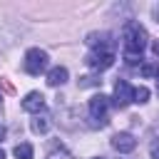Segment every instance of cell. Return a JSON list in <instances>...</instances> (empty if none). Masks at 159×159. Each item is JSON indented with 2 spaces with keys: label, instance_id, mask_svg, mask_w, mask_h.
<instances>
[{
  "label": "cell",
  "instance_id": "cell-7",
  "mask_svg": "<svg viewBox=\"0 0 159 159\" xmlns=\"http://www.w3.org/2000/svg\"><path fill=\"white\" fill-rule=\"evenodd\" d=\"M114 104L117 107H127L129 102H132V87H129V82H124V80H119L117 84H114Z\"/></svg>",
  "mask_w": 159,
  "mask_h": 159
},
{
  "label": "cell",
  "instance_id": "cell-19",
  "mask_svg": "<svg viewBox=\"0 0 159 159\" xmlns=\"http://www.w3.org/2000/svg\"><path fill=\"white\" fill-rule=\"evenodd\" d=\"M0 159H5V152H2V149H0Z\"/></svg>",
  "mask_w": 159,
  "mask_h": 159
},
{
  "label": "cell",
  "instance_id": "cell-18",
  "mask_svg": "<svg viewBox=\"0 0 159 159\" xmlns=\"http://www.w3.org/2000/svg\"><path fill=\"white\" fill-rule=\"evenodd\" d=\"M2 139H5V127L0 124V142H2Z\"/></svg>",
  "mask_w": 159,
  "mask_h": 159
},
{
  "label": "cell",
  "instance_id": "cell-3",
  "mask_svg": "<svg viewBox=\"0 0 159 159\" xmlns=\"http://www.w3.org/2000/svg\"><path fill=\"white\" fill-rule=\"evenodd\" d=\"M84 62H87L89 70L102 72V70H107V67L114 65V52H109V50H92V52L84 57Z\"/></svg>",
  "mask_w": 159,
  "mask_h": 159
},
{
  "label": "cell",
  "instance_id": "cell-4",
  "mask_svg": "<svg viewBox=\"0 0 159 159\" xmlns=\"http://www.w3.org/2000/svg\"><path fill=\"white\" fill-rule=\"evenodd\" d=\"M107 109H109V97L107 94H94L89 99V117L99 119V124L107 122Z\"/></svg>",
  "mask_w": 159,
  "mask_h": 159
},
{
  "label": "cell",
  "instance_id": "cell-15",
  "mask_svg": "<svg viewBox=\"0 0 159 159\" xmlns=\"http://www.w3.org/2000/svg\"><path fill=\"white\" fill-rule=\"evenodd\" d=\"M152 15H154V20H157V22H159V2H157V5H154V7H152Z\"/></svg>",
  "mask_w": 159,
  "mask_h": 159
},
{
  "label": "cell",
  "instance_id": "cell-12",
  "mask_svg": "<svg viewBox=\"0 0 159 159\" xmlns=\"http://www.w3.org/2000/svg\"><path fill=\"white\" fill-rule=\"evenodd\" d=\"M132 102H137V104L149 102V89L147 87H132Z\"/></svg>",
  "mask_w": 159,
  "mask_h": 159
},
{
  "label": "cell",
  "instance_id": "cell-10",
  "mask_svg": "<svg viewBox=\"0 0 159 159\" xmlns=\"http://www.w3.org/2000/svg\"><path fill=\"white\" fill-rule=\"evenodd\" d=\"M30 129H32L35 134H45V132L50 129V117H47V114H35V119L30 122Z\"/></svg>",
  "mask_w": 159,
  "mask_h": 159
},
{
  "label": "cell",
  "instance_id": "cell-1",
  "mask_svg": "<svg viewBox=\"0 0 159 159\" xmlns=\"http://www.w3.org/2000/svg\"><path fill=\"white\" fill-rule=\"evenodd\" d=\"M147 40H149V35H147L144 25H139L137 20H129L124 25V30H122V45H124V60H127V65L134 67V65L142 62V52L147 47Z\"/></svg>",
  "mask_w": 159,
  "mask_h": 159
},
{
  "label": "cell",
  "instance_id": "cell-20",
  "mask_svg": "<svg viewBox=\"0 0 159 159\" xmlns=\"http://www.w3.org/2000/svg\"><path fill=\"white\" fill-rule=\"evenodd\" d=\"M157 84H159V72H157Z\"/></svg>",
  "mask_w": 159,
  "mask_h": 159
},
{
  "label": "cell",
  "instance_id": "cell-16",
  "mask_svg": "<svg viewBox=\"0 0 159 159\" xmlns=\"http://www.w3.org/2000/svg\"><path fill=\"white\" fill-rule=\"evenodd\" d=\"M152 157H154V159H159V147H157V144L152 147Z\"/></svg>",
  "mask_w": 159,
  "mask_h": 159
},
{
  "label": "cell",
  "instance_id": "cell-11",
  "mask_svg": "<svg viewBox=\"0 0 159 159\" xmlns=\"http://www.w3.org/2000/svg\"><path fill=\"white\" fill-rule=\"evenodd\" d=\"M12 154H15V159H32V144L22 142V144H17L12 149Z\"/></svg>",
  "mask_w": 159,
  "mask_h": 159
},
{
  "label": "cell",
  "instance_id": "cell-6",
  "mask_svg": "<svg viewBox=\"0 0 159 159\" xmlns=\"http://www.w3.org/2000/svg\"><path fill=\"white\" fill-rule=\"evenodd\" d=\"M22 109L30 112V114H40L45 109V97L42 92H27L25 99H22Z\"/></svg>",
  "mask_w": 159,
  "mask_h": 159
},
{
  "label": "cell",
  "instance_id": "cell-21",
  "mask_svg": "<svg viewBox=\"0 0 159 159\" xmlns=\"http://www.w3.org/2000/svg\"><path fill=\"white\" fill-rule=\"evenodd\" d=\"M0 102H2V97H0Z\"/></svg>",
  "mask_w": 159,
  "mask_h": 159
},
{
  "label": "cell",
  "instance_id": "cell-2",
  "mask_svg": "<svg viewBox=\"0 0 159 159\" xmlns=\"http://www.w3.org/2000/svg\"><path fill=\"white\" fill-rule=\"evenodd\" d=\"M47 65H50V55H47L45 50L32 47V50H27V52H25L22 67H25V72H27V75H40V72H45V70H47Z\"/></svg>",
  "mask_w": 159,
  "mask_h": 159
},
{
  "label": "cell",
  "instance_id": "cell-8",
  "mask_svg": "<svg viewBox=\"0 0 159 159\" xmlns=\"http://www.w3.org/2000/svg\"><path fill=\"white\" fill-rule=\"evenodd\" d=\"M87 45L92 50H109V52H114L112 50V37L107 32H92V35H87Z\"/></svg>",
  "mask_w": 159,
  "mask_h": 159
},
{
  "label": "cell",
  "instance_id": "cell-14",
  "mask_svg": "<svg viewBox=\"0 0 159 159\" xmlns=\"http://www.w3.org/2000/svg\"><path fill=\"white\" fill-rule=\"evenodd\" d=\"M47 159H75L70 152H65V149H55V152H50V157Z\"/></svg>",
  "mask_w": 159,
  "mask_h": 159
},
{
  "label": "cell",
  "instance_id": "cell-17",
  "mask_svg": "<svg viewBox=\"0 0 159 159\" xmlns=\"http://www.w3.org/2000/svg\"><path fill=\"white\" fill-rule=\"evenodd\" d=\"M152 50H154V55H157V57H159V40H157V42H154V45H152Z\"/></svg>",
  "mask_w": 159,
  "mask_h": 159
},
{
  "label": "cell",
  "instance_id": "cell-13",
  "mask_svg": "<svg viewBox=\"0 0 159 159\" xmlns=\"http://www.w3.org/2000/svg\"><path fill=\"white\" fill-rule=\"evenodd\" d=\"M157 72H159V67H157V65H149V62H147V65H142V75H144V77H157Z\"/></svg>",
  "mask_w": 159,
  "mask_h": 159
},
{
  "label": "cell",
  "instance_id": "cell-5",
  "mask_svg": "<svg viewBox=\"0 0 159 159\" xmlns=\"http://www.w3.org/2000/svg\"><path fill=\"white\" fill-rule=\"evenodd\" d=\"M112 147H114L119 154H129V152H134L137 139H134L129 132H117V134L112 137Z\"/></svg>",
  "mask_w": 159,
  "mask_h": 159
},
{
  "label": "cell",
  "instance_id": "cell-9",
  "mask_svg": "<svg viewBox=\"0 0 159 159\" xmlns=\"http://www.w3.org/2000/svg\"><path fill=\"white\" fill-rule=\"evenodd\" d=\"M67 77H70L67 67L57 65V67H52V70L47 72V84H50V87H60V84H65V82H67Z\"/></svg>",
  "mask_w": 159,
  "mask_h": 159
}]
</instances>
